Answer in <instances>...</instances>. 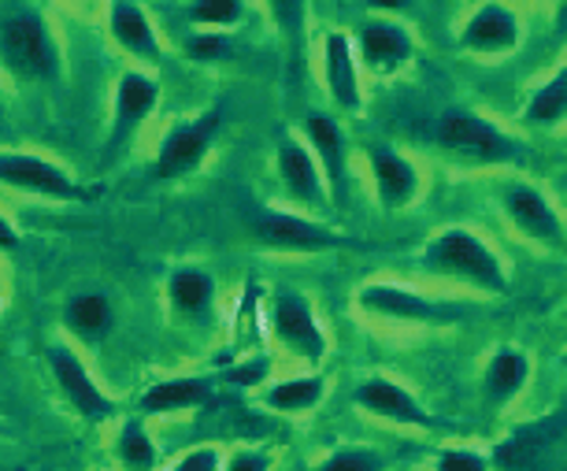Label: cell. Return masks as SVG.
Here are the masks:
<instances>
[{
    "label": "cell",
    "mask_w": 567,
    "mask_h": 471,
    "mask_svg": "<svg viewBox=\"0 0 567 471\" xmlns=\"http://www.w3.org/2000/svg\"><path fill=\"white\" fill-rule=\"evenodd\" d=\"M420 264L434 278H445V283L486 297H505L512 286L508 264L501 260V253L478 231L460 227V223L431 234V242L420 253Z\"/></svg>",
    "instance_id": "cell-1"
},
{
    "label": "cell",
    "mask_w": 567,
    "mask_h": 471,
    "mask_svg": "<svg viewBox=\"0 0 567 471\" xmlns=\"http://www.w3.org/2000/svg\"><path fill=\"white\" fill-rule=\"evenodd\" d=\"M0 71L23 85H49L63 71V49L49 16L30 4L0 12Z\"/></svg>",
    "instance_id": "cell-2"
},
{
    "label": "cell",
    "mask_w": 567,
    "mask_h": 471,
    "mask_svg": "<svg viewBox=\"0 0 567 471\" xmlns=\"http://www.w3.org/2000/svg\"><path fill=\"white\" fill-rule=\"evenodd\" d=\"M352 308L379 327H449L467 316L464 305L437 301L398 278H368L352 294Z\"/></svg>",
    "instance_id": "cell-3"
},
{
    "label": "cell",
    "mask_w": 567,
    "mask_h": 471,
    "mask_svg": "<svg viewBox=\"0 0 567 471\" xmlns=\"http://www.w3.org/2000/svg\"><path fill=\"white\" fill-rule=\"evenodd\" d=\"M434 142L449 156H460L467 164H483V167L519 164L523 160L519 137L508 134L505 126L475 109H445L434 123Z\"/></svg>",
    "instance_id": "cell-4"
},
{
    "label": "cell",
    "mask_w": 567,
    "mask_h": 471,
    "mask_svg": "<svg viewBox=\"0 0 567 471\" xmlns=\"http://www.w3.org/2000/svg\"><path fill=\"white\" fill-rule=\"evenodd\" d=\"M0 186L27 197L56 201V205H90L101 197V186H85L56 160L16 153V149H0Z\"/></svg>",
    "instance_id": "cell-5"
},
{
    "label": "cell",
    "mask_w": 567,
    "mask_h": 471,
    "mask_svg": "<svg viewBox=\"0 0 567 471\" xmlns=\"http://www.w3.org/2000/svg\"><path fill=\"white\" fill-rule=\"evenodd\" d=\"M159 93H164V85H159L156 74L145 68H126L120 79H115L109 137H104V153H101L104 167L115 164V160L131 149L137 131L148 123V115L159 109Z\"/></svg>",
    "instance_id": "cell-6"
},
{
    "label": "cell",
    "mask_w": 567,
    "mask_h": 471,
    "mask_svg": "<svg viewBox=\"0 0 567 471\" xmlns=\"http://www.w3.org/2000/svg\"><path fill=\"white\" fill-rule=\"evenodd\" d=\"M267 330L293 360L312 364V368H319L330 352L323 319H319L316 305L297 290H275L267 297Z\"/></svg>",
    "instance_id": "cell-7"
},
{
    "label": "cell",
    "mask_w": 567,
    "mask_h": 471,
    "mask_svg": "<svg viewBox=\"0 0 567 471\" xmlns=\"http://www.w3.org/2000/svg\"><path fill=\"white\" fill-rule=\"evenodd\" d=\"M223 123H227V112H223V104H216V109L200 112L197 120L171 126L153 156V182H178L194 175L208 160L212 145L219 142Z\"/></svg>",
    "instance_id": "cell-8"
},
{
    "label": "cell",
    "mask_w": 567,
    "mask_h": 471,
    "mask_svg": "<svg viewBox=\"0 0 567 471\" xmlns=\"http://www.w3.org/2000/svg\"><path fill=\"white\" fill-rule=\"evenodd\" d=\"M249 231H252V242L271 253L316 256V253H330V249H349L352 245L346 234H338L334 227L319 223L316 216H305V212H293V208L256 212Z\"/></svg>",
    "instance_id": "cell-9"
},
{
    "label": "cell",
    "mask_w": 567,
    "mask_h": 471,
    "mask_svg": "<svg viewBox=\"0 0 567 471\" xmlns=\"http://www.w3.org/2000/svg\"><path fill=\"white\" fill-rule=\"evenodd\" d=\"M501 216L508 219V227L516 231L519 238H527L553 253L564 249V212L542 186H534V182L508 178L505 186H501Z\"/></svg>",
    "instance_id": "cell-10"
},
{
    "label": "cell",
    "mask_w": 567,
    "mask_h": 471,
    "mask_svg": "<svg viewBox=\"0 0 567 471\" xmlns=\"http://www.w3.org/2000/svg\"><path fill=\"white\" fill-rule=\"evenodd\" d=\"M523 45V16L505 0H483L460 19L456 49L471 60H505Z\"/></svg>",
    "instance_id": "cell-11"
},
{
    "label": "cell",
    "mask_w": 567,
    "mask_h": 471,
    "mask_svg": "<svg viewBox=\"0 0 567 471\" xmlns=\"http://www.w3.org/2000/svg\"><path fill=\"white\" fill-rule=\"evenodd\" d=\"M564 409H553L545 420H534L519 431H512L494 449L489 464L505 471H560L564 468Z\"/></svg>",
    "instance_id": "cell-12"
},
{
    "label": "cell",
    "mask_w": 567,
    "mask_h": 471,
    "mask_svg": "<svg viewBox=\"0 0 567 471\" xmlns=\"http://www.w3.org/2000/svg\"><path fill=\"white\" fill-rule=\"evenodd\" d=\"M49 371L56 379V387L63 393V401L71 405L82 420L104 423L115 416V398L97 382V375L90 371V364L82 360V352L71 341H49L45 349Z\"/></svg>",
    "instance_id": "cell-13"
},
{
    "label": "cell",
    "mask_w": 567,
    "mask_h": 471,
    "mask_svg": "<svg viewBox=\"0 0 567 471\" xmlns=\"http://www.w3.org/2000/svg\"><path fill=\"white\" fill-rule=\"evenodd\" d=\"M352 52L360 60V71L371 74H401L415 60V34L401 19L368 16L352 30Z\"/></svg>",
    "instance_id": "cell-14"
},
{
    "label": "cell",
    "mask_w": 567,
    "mask_h": 471,
    "mask_svg": "<svg viewBox=\"0 0 567 471\" xmlns=\"http://www.w3.org/2000/svg\"><path fill=\"white\" fill-rule=\"evenodd\" d=\"M275 175L282 182V194L293 201V212L316 216V212L330 208V194L323 171H319L316 156L308 153V145L301 142V134H278L275 142Z\"/></svg>",
    "instance_id": "cell-15"
},
{
    "label": "cell",
    "mask_w": 567,
    "mask_h": 471,
    "mask_svg": "<svg viewBox=\"0 0 567 471\" xmlns=\"http://www.w3.org/2000/svg\"><path fill=\"white\" fill-rule=\"evenodd\" d=\"M352 405L393 427H412V431H434L437 427L431 409L393 375H368V379H360L357 390H352Z\"/></svg>",
    "instance_id": "cell-16"
},
{
    "label": "cell",
    "mask_w": 567,
    "mask_h": 471,
    "mask_svg": "<svg viewBox=\"0 0 567 471\" xmlns=\"http://www.w3.org/2000/svg\"><path fill=\"white\" fill-rule=\"evenodd\" d=\"M319 79H323L327 98L338 112H363V101H368L363 98V71L357 52H352L349 30H327L323 41H319Z\"/></svg>",
    "instance_id": "cell-17"
},
{
    "label": "cell",
    "mask_w": 567,
    "mask_h": 471,
    "mask_svg": "<svg viewBox=\"0 0 567 471\" xmlns=\"http://www.w3.org/2000/svg\"><path fill=\"white\" fill-rule=\"evenodd\" d=\"M368 175H371L374 201L386 212L412 208L426 186L423 167L393 145H368Z\"/></svg>",
    "instance_id": "cell-18"
},
{
    "label": "cell",
    "mask_w": 567,
    "mask_h": 471,
    "mask_svg": "<svg viewBox=\"0 0 567 471\" xmlns=\"http://www.w3.org/2000/svg\"><path fill=\"white\" fill-rule=\"evenodd\" d=\"M301 142L316 156L319 171H323L327 194L334 201V208H341L349 197V137L341 131L338 115L308 112L301 123Z\"/></svg>",
    "instance_id": "cell-19"
},
{
    "label": "cell",
    "mask_w": 567,
    "mask_h": 471,
    "mask_svg": "<svg viewBox=\"0 0 567 471\" xmlns=\"http://www.w3.org/2000/svg\"><path fill=\"white\" fill-rule=\"evenodd\" d=\"M164 297H167V313L178 327L208 330L212 319H216L219 283H216V275L205 272V267L182 264L167 275Z\"/></svg>",
    "instance_id": "cell-20"
},
{
    "label": "cell",
    "mask_w": 567,
    "mask_h": 471,
    "mask_svg": "<svg viewBox=\"0 0 567 471\" xmlns=\"http://www.w3.org/2000/svg\"><path fill=\"white\" fill-rule=\"evenodd\" d=\"M104 30H109L112 45L131 57L137 68H159L164 60V41L153 23V16L145 12L137 0H109V12H104Z\"/></svg>",
    "instance_id": "cell-21"
},
{
    "label": "cell",
    "mask_w": 567,
    "mask_h": 471,
    "mask_svg": "<svg viewBox=\"0 0 567 471\" xmlns=\"http://www.w3.org/2000/svg\"><path fill=\"white\" fill-rule=\"evenodd\" d=\"M212 379L205 375H171V379H156L142 398H137V412L142 420H159V416H178V412H194L205 409L212 401Z\"/></svg>",
    "instance_id": "cell-22"
},
{
    "label": "cell",
    "mask_w": 567,
    "mask_h": 471,
    "mask_svg": "<svg viewBox=\"0 0 567 471\" xmlns=\"http://www.w3.org/2000/svg\"><path fill=\"white\" fill-rule=\"evenodd\" d=\"M530 375H534V360L527 349L497 346L483 368V401L489 409H508V405L519 401V393L527 390Z\"/></svg>",
    "instance_id": "cell-23"
},
{
    "label": "cell",
    "mask_w": 567,
    "mask_h": 471,
    "mask_svg": "<svg viewBox=\"0 0 567 471\" xmlns=\"http://www.w3.org/2000/svg\"><path fill=\"white\" fill-rule=\"evenodd\" d=\"M63 330L85 349H97L115 330V301L104 290H79L63 301Z\"/></svg>",
    "instance_id": "cell-24"
},
{
    "label": "cell",
    "mask_w": 567,
    "mask_h": 471,
    "mask_svg": "<svg viewBox=\"0 0 567 471\" xmlns=\"http://www.w3.org/2000/svg\"><path fill=\"white\" fill-rule=\"evenodd\" d=\"M327 398V379L319 371L286 375V379H267L260 390V405L278 416H305Z\"/></svg>",
    "instance_id": "cell-25"
},
{
    "label": "cell",
    "mask_w": 567,
    "mask_h": 471,
    "mask_svg": "<svg viewBox=\"0 0 567 471\" xmlns=\"http://www.w3.org/2000/svg\"><path fill=\"white\" fill-rule=\"evenodd\" d=\"M567 115V68L564 60L556 63L549 79H542L523 101V123L538 126V131H560Z\"/></svg>",
    "instance_id": "cell-26"
},
{
    "label": "cell",
    "mask_w": 567,
    "mask_h": 471,
    "mask_svg": "<svg viewBox=\"0 0 567 471\" xmlns=\"http://www.w3.org/2000/svg\"><path fill=\"white\" fill-rule=\"evenodd\" d=\"M115 460H120L123 471H156L159 449L153 442V434H148L142 416L120 423V434H115Z\"/></svg>",
    "instance_id": "cell-27"
},
{
    "label": "cell",
    "mask_w": 567,
    "mask_h": 471,
    "mask_svg": "<svg viewBox=\"0 0 567 471\" xmlns=\"http://www.w3.org/2000/svg\"><path fill=\"white\" fill-rule=\"evenodd\" d=\"M182 52H186L189 63L219 68V63L238 60V41H234L230 30H194V34L182 41Z\"/></svg>",
    "instance_id": "cell-28"
},
{
    "label": "cell",
    "mask_w": 567,
    "mask_h": 471,
    "mask_svg": "<svg viewBox=\"0 0 567 471\" xmlns=\"http://www.w3.org/2000/svg\"><path fill=\"white\" fill-rule=\"evenodd\" d=\"M182 16L197 30H234L245 19V0H186Z\"/></svg>",
    "instance_id": "cell-29"
},
{
    "label": "cell",
    "mask_w": 567,
    "mask_h": 471,
    "mask_svg": "<svg viewBox=\"0 0 567 471\" xmlns=\"http://www.w3.org/2000/svg\"><path fill=\"white\" fill-rule=\"evenodd\" d=\"M260 4L278 34L286 38V45L293 52H301L305 34H308V0H260Z\"/></svg>",
    "instance_id": "cell-30"
},
{
    "label": "cell",
    "mask_w": 567,
    "mask_h": 471,
    "mask_svg": "<svg viewBox=\"0 0 567 471\" xmlns=\"http://www.w3.org/2000/svg\"><path fill=\"white\" fill-rule=\"evenodd\" d=\"M316 471H382V457L371 449H338L327 460H319Z\"/></svg>",
    "instance_id": "cell-31"
},
{
    "label": "cell",
    "mask_w": 567,
    "mask_h": 471,
    "mask_svg": "<svg viewBox=\"0 0 567 471\" xmlns=\"http://www.w3.org/2000/svg\"><path fill=\"white\" fill-rule=\"evenodd\" d=\"M489 468L494 464H489L486 453H478V449H464V446L445 449V453L434 460V471H489Z\"/></svg>",
    "instance_id": "cell-32"
},
{
    "label": "cell",
    "mask_w": 567,
    "mask_h": 471,
    "mask_svg": "<svg viewBox=\"0 0 567 471\" xmlns=\"http://www.w3.org/2000/svg\"><path fill=\"white\" fill-rule=\"evenodd\" d=\"M167 471H223V449L219 446H197L189 453L171 460Z\"/></svg>",
    "instance_id": "cell-33"
},
{
    "label": "cell",
    "mask_w": 567,
    "mask_h": 471,
    "mask_svg": "<svg viewBox=\"0 0 567 471\" xmlns=\"http://www.w3.org/2000/svg\"><path fill=\"white\" fill-rule=\"evenodd\" d=\"M223 471H271V453L264 449H234V453H223Z\"/></svg>",
    "instance_id": "cell-34"
},
{
    "label": "cell",
    "mask_w": 567,
    "mask_h": 471,
    "mask_svg": "<svg viewBox=\"0 0 567 471\" xmlns=\"http://www.w3.org/2000/svg\"><path fill=\"white\" fill-rule=\"evenodd\" d=\"M267 375H271V360L267 357H256L249 364H238L227 379L234 382V387H260V382H267Z\"/></svg>",
    "instance_id": "cell-35"
},
{
    "label": "cell",
    "mask_w": 567,
    "mask_h": 471,
    "mask_svg": "<svg viewBox=\"0 0 567 471\" xmlns=\"http://www.w3.org/2000/svg\"><path fill=\"white\" fill-rule=\"evenodd\" d=\"M415 0H360V8H368L371 16H386V19H401L404 12H412Z\"/></svg>",
    "instance_id": "cell-36"
},
{
    "label": "cell",
    "mask_w": 567,
    "mask_h": 471,
    "mask_svg": "<svg viewBox=\"0 0 567 471\" xmlns=\"http://www.w3.org/2000/svg\"><path fill=\"white\" fill-rule=\"evenodd\" d=\"M19 242H23L19 238V227L4 216V212H0V253H16Z\"/></svg>",
    "instance_id": "cell-37"
},
{
    "label": "cell",
    "mask_w": 567,
    "mask_h": 471,
    "mask_svg": "<svg viewBox=\"0 0 567 471\" xmlns=\"http://www.w3.org/2000/svg\"><path fill=\"white\" fill-rule=\"evenodd\" d=\"M4 301H8V278L0 272V308H4Z\"/></svg>",
    "instance_id": "cell-38"
},
{
    "label": "cell",
    "mask_w": 567,
    "mask_h": 471,
    "mask_svg": "<svg viewBox=\"0 0 567 471\" xmlns=\"http://www.w3.org/2000/svg\"><path fill=\"white\" fill-rule=\"evenodd\" d=\"M82 4H109V0H82Z\"/></svg>",
    "instance_id": "cell-39"
}]
</instances>
